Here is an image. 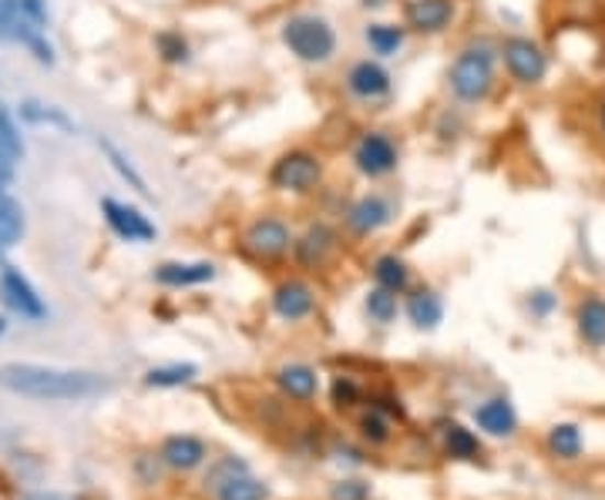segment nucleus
<instances>
[{
	"instance_id": "c03bdc74",
	"label": "nucleus",
	"mask_w": 605,
	"mask_h": 500,
	"mask_svg": "<svg viewBox=\"0 0 605 500\" xmlns=\"http://www.w3.org/2000/svg\"><path fill=\"white\" fill-rule=\"evenodd\" d=\"M0 269H4V246H0Z\"/></svg>"
},
{
	"instance_id": "37998d69",
	"label": "nucleus",
	"mask_w": 605,
	"mask_h": 500,
	"mask_svg": "<svg viewBox=\"0 0 605 500\" xmlns=\"http://www.w3.org/2000/svg\"><path fill=\"white\" fill-rule=\"evenodd\" d=\"M4 329H8V319H4V316H0V337H4Z\"/></svg>"
},
{
	"instance_id": "c9c22d12",
	"label": "nucleus",
	"mask_w": 605,
	"mask_h": 500,
	"mask_svg": "<svg viewBox=\"0 0 605 500\" xmlns=\"http://www.w3.org/2000/svg\"><path fill=\"white\" fill-rule=\"evenodd\" d=\"M243 470H249V467H246V461H239V457H223V461H215V464L209 467V474H205V490H215L219 484H226L229 477H236V474H243Z\"/></svg>"
},
{
	"instance_id": "7c9ffc66",
	"label": "nucleus",
	"mask_w": 605,
	"mask_h": 500,
	"mask_svg": "<svg viewBox=\"0 0 605 500\" xmlns=\"http://www.w3.org/2000/svg\"><path fill=\"white\" fill-rule=\"evenodd\" d=\"M363 306H367V316H370L373 322L388 326V322H394V316H397V293L377 286V289L367 293V303H363Z\"/></svg>"
},
{
	"instance_id": "9d476101",
	"label": "nucleus",
	"mask_w": 605,
	"mask_h": 500,
	"mask_svg": "<svg viewBox=\"0 0 605 500\" xmlns=\"http://www.w3.org/2000/svg\"><path fill=\"white\" fill-rule=\"evenodd\" d=\"M404 21L417 34H441L455 21V0H407Z\"/></svg>"
},
{
	"instance_id": "2f4dec72",
	"label": "nucleus",
	"mask_w": 605,
	"mask_h": 500,
	"mask_svg": "<svg viewBox=\"0 0 605 500\" xmlns=\"http://www.w3.org/2000/svg\"><path fill=\"white\" fill-rule=\"evenodd\" d=\"M0 155H8L14 164L24 158V141H21V132L14 125V115L0 104Z\"/></svg>"
},
{
	"instance_id": "cd10ccee",
	"label": "nucleus",
	"mask_w": 605,
	"mask_h": 500,
	"mask_svg": "<svg viewBox=\"0 0 605 500\" xmlns=\"http://www.w3.org/2000/svg\"><path fill=\"white\" fill-rule=\"evenodd\" d=\"M199 366L195 363H169V366H155L145 373L148 386H158V390H169V386H182L189 379H195Z\"/></svg>"
},
{
	"instance_id": "79ce46f5",
	"label": "nucleus",
	"mask_w": 605,
	"mask_h": 500,
	"mask_svg": "<svg viewBox=\"0 0 605 500\" xmlns=\"http://www.w3.org/2000/svg\"><path fill=\"white\" fill-rule=\"evenodd\" d=\"M598 128H602V135H605V98H602V104H598Z\"/></svg>"
},
{
	"instance_id": "dca6fc26",
	"label": "nucleus",
	"mask_w": 605,
	"mask_h": 500,
	"mask_svg": "<svg viewBox=\"0 0 605 500\" xmlns=\"http://www.w3.org/2000/svg\"><path fill=\"white\" fill-rule=\"evenodd\" d=\"M215 280L212 262H161L155 269V283L169 289H186V286H202Z\"/></svg>"
},
{
	"instance_id": "b1692460",
	"label": "nucleus",
	"mask_w": 605,
	"mask_h": 500,
	"mask_svg": "<svg viewBox=\"0 0 605 500\" xmlns=\"http://www.w3.org/2000/svg\"><path fill=\"white\" fill-rule=\"evenodd\" d=\"M373 280H377V286H383V289L404 293L407 283H411V269H407V262H404L401 255H380V259L373 262Z\"/></svg>"
},
{
	"instance_id": "6e6552de",
	"label": "nucleus",
	"mask_w": 605,
	"mask_h": 500,
	"mask_svg": "<svg viewBox=\"0 0 605 500\" xmlns=\"http://www.w3.org/2000/svg\"><path fill=\"white\" fill-rule=\"evenodd\" d=\"M243 246L256 255V259H283L293 246V236L287 229V221L280 218H256L253 226L243 236Z\"/></svg>"
},
{
	"instance_id": "f257e3e1",
	"label": "nucleus",
	"mask_w": 605,
	"mask_h": 500,
	"mask_svg": "<svg viewBox=\"0 0 605 500\" xmlns=\"http://www.w3.org/2000/svg\"><path fill=\"white\" fill-rule=\"evenodd\" d=\"M0 390L41 404H78L108 394V379L91 370H65L44 363H4Z\"/></svg>"
},
{
	"instance_id": "423d86ee",
	"label": "nucleus",
	"mask_w": 605,
	"mask_h": 500,
	"mask_svg": "<svg viewBox=\"0 0 605 500\" xmlns=\"http://www.w3.org/2000/svg\"><path fill=\"white\" fill-rule=\"evenodd\" d=\"M354 164L367 179H388L397 169V145L388 135L367 132L354 148Z\"/></svg>"
},
{
	"instance_id": "393cba45",
	"label": "nucleus",
	"mask_w": 605,
	"mask_h": 500,
	"mask_svg": "<svg viewBox=\"0 0 605 500\" xmlns=\"http://www.w3.org/2000/svg\"><path fill=\"white\" fill-rule=\"evenodd\" d=\"M21 239H24V212L4 189H0V246L11 249Z\"/></svg>"
},
{
	"instance_id": "bb28decb",
	"label": "nucleus",
	"mask_w": 605,
	"mask_h": 500,
	"mask_svg": "<svg viewBox=\"0 0 605 500\" xmlns=\"http://www.w3.org/2000/svg\"><path fill=\"white\" fill-rule=\"evenodd\" d=\"M21 118L31 122V125H51V128H61V132H75V122L65 115L61 107H47V104H37V101L21 104Z\"/></svg>"
},
{
	"instance_id": "a878e982",
	"label": "nucleus",
	"mask_w": 605,
	"mask_h": 500,
	"mask_svg": "<svg viewBox=\"0 0 605 500\" xmlns=\"http://www.w3.org/2000/svg\"><path fill=\"white\" fill-rule=\"evenodd\" d=\"M98 148L104 151L108 164H112V169L122 175V182H128V189H135V192H138V195H145V198L152 195V192H148V185H145V179L135 172V164L128 161V155H125L112 138H98Z\"/></svg>"
},
{
	"instance_id": "58836bf2",
	"label": "nucleus",
	"mask_w": 605,
	"mask_h": 500,
	"mask_svg": "<svg viewBox=\"0 0 605 500\" xmlns=\"http://www.w3.org/2000/svg\"><path fill=\"white\" fill-rule=\"evenodd\" d=\"M354 400H357V386L350 379H337L334 383V404L337 407H350Z\"/></svg>"
},
{
	"instance_id": "ea45409f",
	"label": "nucleus",
	"mask_w": 605,
	"mask_h": 500,
	"mask_svg": "<svg viewBox=\"0 0 605 500\" xmlns=\"http://www.w3.org/2000/svg\"><path fill=\"white\" fill-rule=\"evenodd\" d=\"M528 306H531V312H535V316H548V312H552V306H556V296L541 289V293H535V296H531V303H528Z\"/></svg>"
},
{
	"instance_id": "20e7f679",
	"label": "nucleus",
	"mask_w": 605,
	"mask_h": 500,
	"mask_svg": "<svg viewBox=\"0 0 605 500\" xmlns=\"http://www.w3.org/2000/svg\"><path fill=\"white\" fill-rule=\"evenodd\" d=\"M320 182H323V161L313 151H303V148L280 155L277 161H272V169H269V185L280 189V192L306 195Z\"/></svg>"
},
{
	"instance_id": "1a4fd4ad",
	"label": "nucleus",
	"mask_w": 605,
	"mask_h": 500,
	"mask_svg": "<svg viewBox=\"0 0 605 500\" xmlns=\"http://www.w3.org/2000/svg\"><path fill=\"white\" fill-rule=\"evenodd\" d=\"M101 212H104L108 226H112V232L119 239H125V242H152L155 239V226H152V221L138 208L122 205L115 198H104L101 202Z\"/></svg>"
},
{
	"instance_id": "ddd939ff",
	"label": "nucleus",
	"mask_w": 605,
	"mask_h": 500,
	"mask_svg": "<svg viewBox=\"0 0 605 500\" xmlns=\"http://www.w3.org/2000/svg\"><path fill=\"white\" fill-rule=\"evenodd\" d=\"M394 218V205L383 198V195H363V198H357L354 205H350V212H347V226H350V232H357V236H370V232H377V229H383L388 221Z\"/></svg>"
},
{
	"instance_id": "0eeeda50",
	"label": "nucleus",
	"mask_w": 605,
	"mask_h": 500,
	"mask_svg": "<svg viewBox=\"0 0 605 500\" xmlns=\"http://www.w3.org/2000/svg\"><path fill=\"white\" fill-rule=\"evenodd\" d=\"M0 299H4L8 309H14L21 319L41 322V319L47 316L44 299H41L37 289L24 280L21 269H14V265H4V269H0Z\"/></svg>"
},
{
	"instance_id": "c756f323",
	"label": "nucleus",
	"mask_w": 605,
	"mask_h": 500,
	"mask_svg": "<svg viewBox=\"0 0 605 500\" xmlns=\"http://www.w3.org/2000/svg\"><path fill=\"white\" fill-rule=\"evenodd\" d=\"M18 41L34 54V61L37 65H54V47L47 44V34L41 31V27H34V24H27L24 18H21V27H18Z\"/></svg>"
},
{
	"instance_id": "f704fd0d",
	"label": "nucleus",
	"mask_w": 605,
	"mask_h": 500,
	"mask_svg": "<svg viewBox=\"0 0 605 500\" xmlns=\"http://www.w3.org/2000/svg\"><path fill=\"white\" fill-rule=\"evenodd\" d=\"M21 0H0V44L18 41V27H21Z\"/></svg>"
},
{
	"instance_id": "e433bc0d",
	"label": "nucleus",
	"mask_w": 605,
	"mask_h": 500,
	"mask_svg": "<svg viewBox=\"0 0 605 500\" xmlns=\"http://www.w3.org/2000/svg\"><path fill=\"white\" fill-rule=\"evenodd\" d=\"M21 14H24V21L27 24H34V27H47V8H44V0H21Z\"/></svg>"
},
{
	"instance_id": "2eb2a0df",
	"label": "nucleus",
	"mask_w": 605,
	"mask_h": 500,
	"mask_svg": "<svg viewBox=\"0 0 605 500\" xmlns=\"http://www.w3.org/2000/svg\"><path fill=\"white\" fill-rule=\"evenodd\" d=\"M313 309H316V296L300 280H290V283L277 286V293H272V312H277L280 319H287V322L306 319Z\"/></svg>"
},
{
	"instance_id": "f03ea898",
	"label": "nucleus",
	"mask_w": 605,
	"mask_h": 500,
	"mask_svg": "<svg viewBox=\"0 0 605 500\" xmlns=\"http://www.w3.org/2000/svg\"><path fill=\"white\" fill-rule=\"evenodd\" d=\"M283 44L306 65H323L337 50V31L316 14H296L283 24Z\"/></svg>"
},
{
	"instance_id": "c85d7f7f",
	"label": "nucleus",
	"mask_w": 605,
	"mask_h": 500,
	"mask_svg": "<svg viewBox=\"0 0 605 500\" xmlns=\"http://www.w3.org/2000/svg\"><path fill=\"white\" fill-rule=\"evenodd\" d=\"M445 447H448V454L458 457V461H474V457L481 454L478 436H474L471 430H464L461 423H451V427L445 430Z\"/></svg>"
},
{
	"instance_id": "412c9836",
	"label": "nucleus",
	"mask_w": 605,
	"mask_h": 500,
	"mask_svg": "<svg viewBox=\"0 0 605 500\" xmlns=\"http://www.w3.org/2000/svg\"><path fill=\"white\" fill-rule=\"evenodd\" d=\"M407 319L417 326V329H434L437 322L445 319V303L434 289H417L411 293L407 299Z\"/></svg>"
},
{
	"instance_id": "aec40b11",
	"label": "nucleus",
	"mask_w": 605,
	"mask_h": 500,
	"mask_svg": "<svg viewBox=\"0 0 605 500\" xmlns=\"http://www.w3.org/2000/svg\"><path fill=\"white\" fill-rule=\"evenodd\" d=\"M545 447H548V454H552L556 461H579L582 447H585L582 427L579 423H556L552 430H548V436H545Z\"/></svg>"
},
{
	"instance_id": "4468645a",
	"label": "nucleus",
	"mask_w": 605,
	"mask_h": 500,
	"mask_svg": "<svg viewBox=\"0 0 605 500\" xmlns=\"http://www.w3.org/2000/svg\"><path fill=\"white\" fill-rule=\"evenodd\" d=\"M158 457H161L165 467H172V470H195V467L205 464L209 447H205L199 436H192V433H176V436H169V440L161 443Z\"/></svg>"
},
{
	"instance_id": "a211bd4d",
	"label": "nucleus",
	"mask_w": 605,
	"mask_h": 500,
	"mask_svg": "<svg viewBox=\"0 0 605 500\" xmlns=\"http://www.w3.org/2000/svg\"><path fill=\"white\" fill-rule=\"evenodd\" d=\"M277 386L283 390V397H290L296 404H310L320 390V376L306 363H290L277 373Z\"/></svg>"
},
{
	"instance_id": "6ab92c4d",
	"label": "nucleus",
	"mask_w": 605,
	"mask_h": 500,
	"mask_svg": "<svg viewBox=\"0 0 605 500\" xmlns=\"http://www.w3.org/2000/svg\"><path fill=\"white\" fill-rule=\"evenodd\" d=\"M474 420L484 433L491 436H512L518 430V413L515 407L505 400V397H494V400H484L478 410H474Z\"/></svg>"
},
{
	"instance_id": "39448f33",
	"label": "nucleus",
	"mask_w": 605,
	"mask_h": 500,
	"mask_svg": "<svg viewBox=\"0 0 605 500\" xmlns=\"http://www.w3.org/2000/svg\"><path fill=\"white\" fill-rule=\"evenodd\" d=\"M502 58H505V68L512 75V81L531 88V84H541L545 75H548V54L541 50L538 41L525 37V34H512L502 41Z\"/></svg>"
},
{
	"instance_id": "5701e85b",
	"label": "nucleus",
	"mask_w": 605,
	"mask_h": 500,
	"mask_svg": "<svg viewBox=\"0 0 605 500\" xmlns=\"http://www.w3.org/2000/svg\"><path fill=\"white\" fill-rule=\"evenodd\" d=\"M363 41L373 54H380V58H394V54L404 47L407 41V31L401 24H370L363 31Z\"/></svg>"
},
{
	"instance_id": "7ed1b4c3",
	"label": "nucleus",
	"mask_w": 605,
	"mask_h": 500,
	"mask_svg": "<svg viewBox=\"0 0 605 500\" xmlns=\"http://www.w3.org/2000/svg\"><path fill=\"white\" fill-rule=\"evenodd\" d=\"M448 84L458 101L481 104L494 88V54L488 47H464L448 71Z\"/></svg>"
},
{
	"instance_id": "4be33fe9",
	"label": "nucleus",
	"mask_w": 605,
	"mask_h": 500,
	"mask_svg": "<svg viewBox=\"0 0 605 500\" xmlns=\"http://www.w3.org/2000/svg\"><path fill=\"white\" fill-rule=\"evenodd\" d=\"M212 497L215 500H266L269 487L259 477H253V470H243V474L229 477L226 484H219L212 490Z\"/></svg>"
},
{
	"instance_id": "f8f14e48",
	"label": "nucleus",
	"mask_w": 605,
	"mask_h": 500,
	"mask_svg": "<svg viewBox=\"0 0 605 500\" xmlns=\"http://www.w3.org/2000/svg\"><path fill=\"white\" fill-rule=\"evenodd\" d=\"M347 88L354 98L360 101H380V98H388L394 81H391V71L383 68L380 61H357L347 75Z\"/></svg>"
},
{
	"instance_id": "9b49d317",
	"label": "nucleus",
	"mask_w": 605,
	"mask_h": 500,
	"mask_svg": "<svg viewBox=\"0 0 605 500\" xmlns=\"http://www.w3.org/2000/svg\"><path fill=\"white\" fill-rule=\"evenodd\" d=\"M337 252V232L326 226V221H316L310 226L296 242H293V255L303 269H323L329 262V255Z\"/></svg>"
},
{
	"instance_id": "a19ab883",
	"label": "nucleus",
	"mask_w": 605,
	"mask_h": 500,
	"mask_svg": "<svg viewBox=\"0 0 605 500\" xmlns=\"http://www.w3.org/2000/svg\"><path fill=\"white\" fill-rule=\"evenodd\" d=\"M383 4H388V0H360V8H367V11H377Z\"/></svg>"
},
{
	"instance_id": "4c0bfd02",
	"label": "nucleus",
	"mask_w": 605,
	"mask_h": 500,
	"mask_svg": "<svg viewBox=\"0 0 605 500\" xmlns=\"http://www.w3.org/2000/svg\"><path fill=\"white\" fill-rule=\"evenodd\" d=\"M329 497L334 500H367V487L360 480H344V484H337L334 490H329Z\"/></svg>"
},
{
	"instance_id": "72a5a7b5",
	"label": "nucleus",
	"mask_w": 605,
	"mask_h": 500,
	"mask_svg": "<svg viewBox=\"0 0 605 500\" xmlns=\"http://www.w3.org/2000/svg\"><path fill=\"white\" fill-rule=\"evenodd\" d=\"M360 433L370 443H388L391 440V420L383 417V410L370 407L367 413H360Z\"/></svg>"
},
{
	"instance_id": "f3484780",
	"label": "nucleus",
	"mask_w": 605,
	"mask_h": 500,
	"mask_svg": "<svg viewBox=\"0 0 605 500\" xmlns=\"http://www.w3.org/2000/svg\"><path fill=\"white\" fill-rule=\"evenodd\" d=\"M575 326L579 337L589 350H602L605 346V299L598 293H589L579 309H575Z\"/></svg>"
},
{
	"instance_id": "473e14b6",
	"label": "nucleus",
	"mask_w": 605,
	"mask_h": 500,
	"mask_svg": "<svg viewBox=\"0 0 605 500\" xmlns=\"http://www.w3.org/2000/svg\"><path fill=\"white\" fill-rule=\"evenodd\" d=\"M155 47H158V54L169 65H186L189 61V41L179 31H161L155 37Z\"/></svg>"
}]
</instances>
